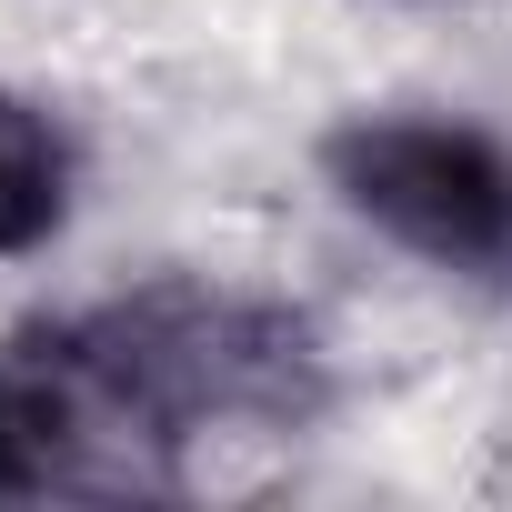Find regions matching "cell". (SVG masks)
I'll return each mask as SVG.
<instances>
[{
  "label": "cell",
  "instance_id": "obj_1",
  "mask_svg": "<svg viewBox=\"0 0 512 512\" xmlns=\"http://www.w3.org/2000/svg\"><path fill=\"white\" fill-rule=\"evenodd\" d=\"M322 161L332 191L422 262L482 272L512 251V151L482 141L472 121H352L332 131Z\"/></svg>",
  "mask_w": 512,
  "mask_h": 512
},
{
  "label": "cell",
  "instance_id": "obj_2",
  "mask_svg": "<svg viewBox=\"0 0 512 512\" xmlns=\"http://www.w3.org/2000/svg\"><path fill=\"white\" fill-rule=\"evenodd\" d=\"M71 181V161H61V131L21 101V91H0V262L11 251H31L51 221H61V191Z\"/></svg>",
  "mask_w": 512,
  "mask_h": 512
},
{
  "label": "cell",
  "instance_id": "obj_3",
  "mask_svg": "<svg viewBox=\"0 0 512 512\" xmlns=\"http://www.w3.org/2000/svg\"><path fill=\"white\" fill-rule=\"evenodd\" d=\"M31 482H51V452H41V422H31V402L0 382V492H31Z\"/></svg>",
  "mask_w": 512,
  "mask_h": 512
}]
</instances>
